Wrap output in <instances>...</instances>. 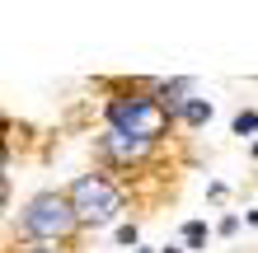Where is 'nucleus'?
<instances>
[{"mask_svg": "<svg viewBox=\"0 0 258 253\" xmlns=\"http://www.w3.org/2000/svg\"><path fill=\"white\" fill-rule=\"evenodd\" d=\"M19 230L38 244H61L80 230V216H75V202L71 192H38L33 202L24 206L19 216Z\"/></svg>", "mask_w": 258, "mask_h": 253, "instance_id": "obj_1", "label": "nucleus"}, {"mask_svg": "<svg viewBox=\"0 0 258 253\" xmlns=\"http://www.w3.org/2000/svg\"><path fill=\"white\" fill-rule=\"evenodd\" d=\"M103 113H108L113 131H127V136H141V141H160L174 122L155 94H117V99H108Z\"/></svg>", "mask_w": 258, "mask_h": 253, "instance_id": "obj_2", "label": "nucleus"}, {"mask_svg": "<svg viewBox=\"0 0 258 253\" xmlns=\"http://www.w3.org/2000/svg\"><path fill=\"white\" fill-rule=\"evenodd\" d=\"M71 202H75L80 225H113L122 216V192L108 174H80L71 183Z\"/></svg>", "mask_w": 258, "mask_h": 253, "instance_id": "obj_3", "label": "nucleus"}, {"mask_svg": "<svg viewBox=\"0 0 258 253\" xmlns=\"http://www.w3.org/2000/svg\"><path fill=\"white\" fill-rule=\"evenodd\" d=\"M99 150H103V159L108 164H141V159L155 150V141H141V136H127V131H103L99 136Z\"/></svg>", "mask_w": 258, "mask_h": 253, "instance_id": "obj_4", "label": "nucleus"}, {"mask_svg": "<svg viewBox=\"0 0 258 253\" xmlns=\"http://www.w3.org/2000/svg\"><path fill=\"white\" fill-rule=\"evenodd\" d=\"M178 122H188V127H202V122H211V103L207 99H192L183 113H178Z\"/></svg>", "mask_w": 258, "mask_h": 253, "instance_id": "obj_5", "label": "nucleus"}, {"mask_svg": "<svg viewBox=\"0 0 258 253\" xmlns=\"http://www.w3.org/2000/svg\"><path fill=\"white\" fill-rule=\"evenodd\" d=\"M183 244L188 248H202L207 244V220H188V225H183Z\"/></svg>", "mask_w": 258, "mask_h": 253, "instance_id": "obj_6", "label": "nucleus"}, {"mask_svg": "<svg viewBox=\"0 0 258 253\" xmlns=\"http://www.w3.org/2000/svg\"><path fill=\"white\" fill-rule=\"evenodd\" d=\"M249 131H258V113H253V108L235 113V136H249Z\"/></svg>", "mask_w": 258, "mask_h": 253, "instance_id": "obj_7", "label": "nucleus"}, {"mask_svg": "<svg viewBox=\"0 0 258 253\" xmlns=\"http://www.w3.org/2000/svg\"><path fill=\"white\" fill-rule=\"evenodd\" d=\"M117 244H136V225H117Z\"/></svg>", "mask_w": 258, "mask_h": 253, "instance_id": "obj_8", "label": "nucleus"}, {"mask_svg": "<svg viewBox=\"0 0 258 253\" xmlns=\"http://www.w3.org/2000/svg\"><path fill=\"white\" fill-rule=\"evenodd\" d=\"M24 253H56V248H47V244H38V248H24Z\"/></svg>", "mask_w": 258, "mask_h": 253, "instance_id": "obj_9", "label": "nucleus"}, {"mask_svg": "<svg viewBox=\"0 0 258 253\" xmlns=\"http://www.w3.org/2000/svg\"><path fill=\"white\" fill-rule=\"evenodd\" d=\"M253 155H258V141H253Z\"/></svg>", "mask_w": 258, "mask_h": 253, "instance_id": "obj_10", "label": "nucleus"}]
</instances>
